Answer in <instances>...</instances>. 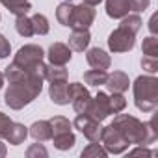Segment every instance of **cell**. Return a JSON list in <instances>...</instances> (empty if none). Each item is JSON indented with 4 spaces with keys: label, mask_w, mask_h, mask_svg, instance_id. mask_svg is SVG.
Here are the masks:
<instances>
[{
    "label": "cell",
    "mask_w": 158,
    "mask_h": 158,
    "mask_svg": "<svg viewBox=\"0 0 158 158\" xmlns=\"http://www.w3.org/2000/svg\"><path fill=\"white\" fill-rule=\"evenodd\" d=\"M112 125L127 138V141L130 145H149L158 136L156 128H154V119L149 123H141L134 115L121 114L112 121Z\"/></svg>",
    "instance_id": "1"
},
{
    "label": "cell",
    "mask_w": 158,
    "mask_h": 158,
    "mask_svg": "<svg viewBox=\"0 0 158 158\" xmlns=\"http://www.w3.org/2000/svg\"><path fill=\"white\" fill-rule=\"evenodd\" d=\"M43 89V78H37V76H26L24 80H19V82H11L8 91H6V104L13 110H21L24 108L26 104H30Z\"/></svg>",
    "instance_id": "2"
},
{
    "label": "cell",
    "mask_w": 158,
    "mask_h": 158,
    "mask_svg": "<svg viewBox=\"0 0 158 158\" xmlns=\"http://www.w3.org/2000/svg\"><path fill=\"white\" fill-rule=\"evenodd\" d=\"M134 102L141 112H154L158 106V78L138 76L134 82Z\"/></svg>",
    "instance_id": "3"
},
{
    "label": "cell",
    "mask_w": 158,
    "mask_h": 158,
    "mask_svg": "<svg viewBox=\"0 0 158 158\" xmlns=\"http://www.w3.org/2000/svg\"><path fill=\"white\" fill-rule=\"evenodd\" d=\"M101 143L102 147L106 149V152H112V154H121L128 149V141L127 138L114 127V125H108L102 128V138H101Z\"/></svg>",
    "instance_id": "4"
},
{
    "label": "cell",
    "mask_w": 158,
    "mask_h": 158,
    "mask_svg": "<svg viewBox=\"0 0 158 158\" xmlns=\"http://www.w3.org/2000/svg\"><path fill=\"white\" fill-rule=\"evenodd\" d=\"M134 43H136V34L123 26L114 30L108 37V47L112 52H128L134 48Z\"/></svg>",
    "instance_id": "5"
},
{
    "label": "cell",
    "mask_w": 158,
    "mask_h": 158,
    "mask_svg": "<svg viewBox=\"0 0 158 158\" xmlns=\"http://www.w3.org/2000/svg\"><path fill=\"white\" fill-rule=\"evenodd\" d=\"M67 97H69V102L73 104V108L76 110V114L88 112V106L91 102V95L82 84H78V82L67 84Z\"/></svg>",
    "instance_id": "6"
},
{
    "label": "cell",
    "mask_w": 158,
    "mask_h": 158,
    "mask_svg": "<svg viewBox=\"0 0 158 158\" xmlns=\"http://www.w3.org/2000/svg\"><path fill=\"white\" fill-rule=\"evenodd\" d=\"M74 127L80 130L89 141H99L101 143V138H102V125L101 121H95L93 117H89L88 114H78L76 119H74Z\"/></svg>",
    "instance_id": "7"
},
{
    "label": "cell",
    "mask_w": 158,
    "mask_h": 158,
    "mask_svg": "<svg viewBox=\"0 0 158 158\" xmlns=\"http://www.w3.org/2000/svg\"><path fill=\"white\" fill-rule=\"evenodd\" d=\"M43 56H45V52H43V48L39 45H24V47L19 48V52L15 54V58H13L11 63H15L21 69H28L32 63L41 61Z\"/></svg>",
    "instance_id": "8"
},
{
    "label": "cell",
    "mask_w": 158,
    "mask_h": 158,
    "mask_svg": "<svg viewBox=\"0 0 158 158\" xmlns=\"http://www.w3.org/2000/svg\"><path fill=\"white\" fill-rule=\"evenodd\" d=\"M95 21V10L93 6H88V4H80V6H74L73 10V17H71V28L74 30H88Z\"/></svg>",
    "instance_id": "9"
},
{
    "label": "cell",
    "mask_w": 158,
    "mask_h": 158,
    "mask_svg": "<svg viewBox=\"0 0 158 158\" xmlns=\"http://www.w3.org/2000/svg\"><path fill=\"white\" fill-rule=\"evenodd\" d=\"M89 117H93L95 121H104L112 112H110V101H108V95L99 91L95 95V99H91L89 106H88V112H86Z\"/></svg>",
    "instance_id": "10"
},
{
    "label": "cell",
    "mask_w": 158,
    "mask_h": 158,
    "mask_svg": "<svg viewBox=\"0 0 158 158\" xmlns=\"http://www.w3.org/2000/svg\"><path fill=\"white\" fill-rule=\"evenodd\" d=\"M104 86L110 89V93H125L130 86V80L123 71H114L106 76Z\"/></svg>",
    "instance_id": "11"
},
{
    "label": "cell",
    "mask_w": 158,
    "mask_h": 158,
    "mask_svg": "<svg viewBox=\"0 0 158 158\" xmlns=\"http://www.w3.org/2000/svg\"><path fill=\"white\" fill-rule=\"evenodd\" d=\"M86 60H88V63H89L91 69H101V71H106V69L110 67V63H112L110 54H106V52H104L102 48H99V47L89 48L88 54H86Z\"/></svg>",
    "instance_id": "12"
},
{
    "label": "cell",
    "mask_w": 158,
    "mask_h": 158,
    "mask_svg": "<svg viewBox=\"0 0 158 158\" xmlns=\"http://www.w3.org/2000/svg\"><path fill=\"white\" fill-rule=\"evenodd\" d=\"M48 61H50V65H65L69 60H71V48L67 47V45H63V43H54V45H50V48H48Z\"/></svg>",
    "instance_id": "13"
},
{
    "label": "cell",
    "mask_w": 158,
    "mask_h": 158,
    "mask_svg": "<svg viewBox=\"0 0 158 158\" xmlns=\"http://www.w3.org/2000/svg\"><path fill=\"white\" fill-rule=\"evenodd\" d=\"M91 41V35L88 30H73V34L69 35V48L71 50H76V52H84L88 48Z\"/></svg>",
    "instance_id": "14"
},
{
    "label": "cell",
    "mask_w": 158,
    "mask_h": 158,
    "mask_svg": "<svg viewBox=\"0 0 158 158\" xmlns=\"http://www.w3.org/2000/svg\"><path fill=\"white\" fill-rule=\"evenodd\" d=\"M48 95H50V101L63 106V104H69V97H67V80H61V82H50V89H48Z\"/></svg>",
    "instance_id": "15"
},
{
    "label": "cell",
    "mask_w": 158,
    "mask_h": 158,
    "mask_svg": "<svg viewBox=\"0 0 158 158\" xmlns=\"http://www.w3.org/2000/svg\"><path fill=\"white\" fill-rule=\"evenodd\" d=\"M28 134L35 139V141H47V139H50L52 138V128H50V121H35L32 127H30V130H28Z\"/></svg>",
    "instance_id": "16"
},
{
    "label": "cell",
    "mask_w": 158,
    "mask_h": 158,
    "mask_svg": "<svg viewBox=\"0 0 158 158\" xmlns=\"http://www.w3.org/2000/svg\"><path fill=\"white\" fill-rule=\"evenodd\" d=\"M130 6L128 0H106V13L112 19H123L125 15H128Z\"/></svg>",
    "instance_id": "17"
},
{
    "label": "cell",
    "mask_w": 158,
    "mask_h": 158,
    "mask_svg": "<svg viewBox=\"0 0 158 158\" xmlns=\"http://www.w3.org/2000/svg\"><path fill=\"white\" fill-rule=\"evenodd\" d=\"M26 136H28V128L24 125L11 123V127H10V130H8L4 139H8V143H11V145H21V143H24Z\"/></svg>",
    "instance_id": "18"
},
{
    "label": "cell",
    "mask_w": 158,
    "mask_h": 158,
    "mask_svg": "<svg viewBox=\"0 0 158 158\" xmlns=\"http://www.w3.org/2000/svg\"><path fill=\"white\" fill-rule=\"evenodd\" d=\"M50 139L54 141V147H56L58 151H69V149L74 147V141H76L73 130H69V132H61V134H56V136H52Z\"/></svg>",
    "instance_id": "19"
},
{
    "label": "cell",
    "mask_w": 158,
    "mask_h": 158,
    "mask_svg": "<svg viewBox=\"0 0 158 158\" xmlns=\"http://www.w3.org/2000/svg\"><path fill=\"white\" fill-rule=\"evenodd\" d=\"M13 15H26L30 10H32V4L28 2V0H0Z\"/></svg>",
    "instance_id": "20"
},
{
    "label": "cell",
    "mask_w": 158,
    "mask_h": 158,
    "mask_svg": "<svg viewBox=\"0 0 158 158\" xmlns=\"http://www.w3.org/2000/svg\"><path fill=\"white\" fill-rule=\"evenodd\" d=\"M45 80H48V82L67 80V69H65V65H47Z\"/></svg>",
    "instance_id": "21"
},
{
    "label": "cell",
    "mask_w": 158,
    "mask_h": 158,
    "mask_svg": "<svg viewBox=\"0 0 158 158\" xmlns=\"http://www.w3.org/2000/svg\"><path fill=\"white\" fill-rule=\"evenodd\" d=\"M106 76H108V73H106V71L91 69V71H86V73H84V82H86V84H89V86H104Z\"/></svg>",
    "instance_id": "22"
},
{
    "label": "cell",
    "mask_w": 158,
    "mask_h": 158,
    "mask_svg": "<svg viewBox=\"0 0 158 158\" xmlns=\"http://www.w3.org/2000/svg\"><path fill=\"white\" fill-rule=\"evenodd\" d=\"M73 10H74V6H73L71 2H61V4L58 6V10H56V19H58V23L63 24V26H69V24H71V17H73Z\"/></svg>",
    "instance_id": "23"
},
{
    "label": "cell",
    "mask_w": 158,
    "mask_h": 158,
    "mask_svg": "<svg viewBox=\"0 0 158 158\" xmlns=\"http://www.w3.org/2000/svg\"><path fill=\"white\" fill-rule=\"evenodd\" d=\"M30 21H32L34 34H37V35H47V34H48L50 26H48V21H47V17H45V15L35 13L34 17H30Z\"/></svg>",
    "instance_id": "24"
},
{
    "label": "cell",
    "mask_w": 158,
    "mask_h": 158,
    "mask_svg": "<svg viewBox=\"0 0 158 158\" xmlns=\"http://www.w3.org/2000/svg\"><path fill=\"white\" fill-rule=\"evenodd\" d=\"M15 28H17V32H19L23 37H32V35H34L32 21H30V17H26V15H19V17H17Z\"/></svg>",
    "instance_id": "25"
},
{
    "label": "cell",
    "mask_w": 158,
    "mask_h": 158,
    "mask_svg": "<svg viewBox=\"0 0 158 158\" xmlns=\"http://www.w3.org/2000/svg\"><path fill=\"white\" fill-rule=\"evenodd\" d=\"M89 156H95V158H106L108 152H106V149H104L99 141H91V143L82 151V158H89Z\"/></svg>",
    "instance_id": "26"
},
{
    "label": "cell",
    "mask_w": 158,
    "mask_h": 158,
    "mask_svg": "<svg viewBox=\"0 0 158 158\" xmlns=\"http://www.w3.org/2000/svg\"><path fill=\"white\" fill-rule=\"evenodd\" d=\"M50 128H52V136H56V134H61V132H69L71 123H69V119H65L61 115H56V117L50 119Z\"/></svg>",
    "instance_id": "27"
},
{
    "label": "cell",
    "mask_w": 158,
    "mask_h": 158,
    "mask_svg": "<svg viewBox=\"0 0 158 158\" xmlns=\"http://www.w3.org/2000/svg\"><path fill=\"white\" fill-rule=\"evenodd\" d=\"M141 50H143V56H152V58H158V37H156V35H151V37L143 39Z\"/></svg>",
    "instance_id": "28"
},
{
    "label": "cell",
    "mask_w": 158,
    "mask_h": 158,
    "mask_svg": "<svg viewBox=\"0 0 158 158\" xmlns=\"http://www.w3.org/2000/svg\"><path fill=\"white\" fill-rule=\"evenodd\" d=\"M141 24H143V23H141L139 15H125L119 26H123V28H127V30H130V32L138 34V32H139V28H141Z\"/></svg>",
    "instance_id": "29"
},
{
    "label": "cell",
    "mask_w": 158,
    "mask_h": 158,
    "mask_svg": "<svg viewBox=\"0 0 158 158\" xmlns=\"http://www.w3.org/2000/svg\"><path fill=\"white\" fill-rule=\"evenodd\" d=\"M108 101H110V112L112 114H119L127 106V99L123 97V93H112L108 97Z\"/></svg>",
    "instance_id": "30"
},
{
    "label": "cell",
    "mask_w": 158,
    "mask_h": 158,
    "mask_svg": "<svg viewBox=\"0 0 158 158\" xmlns=\"http://www.w3.org/2000/svg\"><path fill=\"white\" fill-rule=\"evenodd\" d=\"M26 156H28V158H39V156H41V158H47V156H48V151H47V149L41 145V141H39V143H34V145L28 147Z\"/></svg>",
    "instance_id": "31"
},
{
    "label": "cell",
    "mask_w": 158,
    "mask_h": 158,
    "mask_svg": "<svg viewBox=\"0 0 158 158\" xmlns=\"http://www.w3.org/2000/svg\"><path fill=\"white\" fill-rule=\"evenodd\" d=\"M141 67H143L147 73L154 74V73L158 71V58H152V56H143V58H141Z\"/></svg>",
    "instance_id": "32"
},
{
    "label": "cell",
    "mask_w": 158,
    "mask_h": 158,
    "mask_svg": "<svg viewBox=\"0 0 158 158\" xmlns=\"http://www.w3.org/2000/svg\"><path fill=\"white\" fill-rule=\"evenodd\" d=\"M149 4H151V0H128L130 11H136V13L145 11V10L149 8Z\"/></svg>",
    "instance_id": "33"
},
{
    "label": "cell",
    "mask_w": 158,
    "mask_h": 158,
    "mask_svg": "<svg viewBox=\"0 0 158 158\" xmlns=\"http://www.w3.org/2000/svg\"><path fill=\"white\" fill-rule=\"evenodd\" d=\"M11 119L6 115V114H2L0 112V139L2 138H6V134H8V130H10V127H11Z\"/></svg>",
    "instance_id": "34"
},
{
    "label": "cell",
    "mask_w": 158,
    "mask_h": 158,
    "mask_svg": "<svg viewBox=\"0 0 158 158\" xmlns=\"http://www.w3.org/2000/svg\"><path fill=\"white\" fill-rule=\"evenodd\" d=\"M10 52H11V45H10V41H8L2 34H0V58H8Z\"/></svg>",
    "instance_id": "35"
},
{
    "label": "cell",
    "mask_w": 158,
    "mask_h": 158,
    "mask_svg": "<svg viewBox=\"0 0 158 158\" xmlns=\"http://www.w3.org/2000/svg\"><path fill=\"white\" fill-rule=\"evenodd\" d=\"M156 23H158V13H154V15L151 17V23H149V30H151L152 35L158 34V26H156Z\"/></svg>",
    "instance_id": "36"
},
{
    "label": "cell",
    "mask_w": 158,
    "mask_h": 158,
    "mask_svg": "<svg viewBox=\"0 0 158 158\" xmlns=\"http://www.w3.org/2000/svg\"><path fill=\"white\" fill-rule=\"evenodd\" d=\"M130 154H152V151H149L145 145H141V147L132 149V151H130Z\"/></svg>",
    "instance_id": "37"
},
{
    "label": "cell",
    "mask_w": 158,
    "mask_h": 158,
    "mask_svg": "<svg viewBox=\"0 0 158 158\" xmlns=\"http://www.w3.org/2000/svg\"><path fill=\"white\" fill-rule=\"evenodd\" d=\"M101 2H102V0H84V4H88V6H97Z\"/></svg>",
    "instance_id": "38"
},
{
    "label": "cell",
    "mask_w": 158,
    "mask_h": 158,
    "mask_svg": "<svg viewBox=\"0 0 158 158\" xmlns=\"http://www.w3.org/2000/svg\"><path fill=\"white\" fill-rule=\"evenodd\" d=\"M0 156H6V145L0 141Z\"/></svg>",
    "instance_id": "39"
},
{
    "label": "cell",
    "mask_w": 158,
    "mask_h": 158,
    "mask_svg": "<svg viewBox=\"0 0 158 158\" xmlns=\"http://www.w3.org/2000/svg\"><path fill=\"white\" fill-rule=\"evenodd\" d=\"M2 86H4V74L0 73V89H2Z\"/></svg>",
    "instance_id": "40"
},
{
    "label": "cell",
    "mask_w": 158,
    "mask_h": 158,
    "mask_svg": "<svg viewBox=\"0 0 158 158\" xmlns=\"http://www.w3.org/2000/svg\"><path fill=\"white\" fill-rule=\"evenodd\" d=\"M65 2H71V0H65Z\"/></svg>",
    "instance_id": "41"
}]
</instances>
